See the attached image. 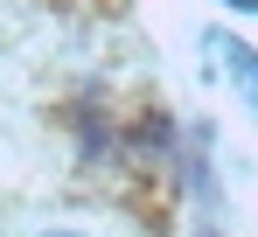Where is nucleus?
<instances>
[{
    "instance_id": "nucleus-3",
    "label": "nucleus",
    "mask_w": 258,
    "mask_h": 237,
    "mask_svg": "<svg viewBox=\"0 0 258 237\" xmlns=\"http://www.w3.org/2000/svg\"><path fill=\"white\" fill-rule=\"evenodd\" d=\"M42 237H77V230H42Z\"/></svg>"
},
{
    "instance_id": "nucleus-2",
    "label": "nucleus",
    "mask_w": 258,
    "mask_h": 237,
    "mask_svg": "<svg viewBox=\"0 0 258 237\" xmlns=\"http://www.w3.org/2000/svg\"><path fill=\"white\" fill-rule=\"evenodd\" d=\"M223 7H237V14H258V0H223Z\"/></svg>"
},
{
    "instance_id": "nucleus-1",
    "label": "nucleus",
    "mask_w": 258,
    "mask_h": 237,
    "mask_svg": "<svg viewBox=\"0 0 258 237\" xmlns=\"http://www.w3.org/2000/svg\"><path fill=\"white\" fill-rule=\"evenodd\" d=\"M203 56H210L216 77H223V84H230V91L258 112V49H251V42H237V35H223V28H216V35H203Z\"/></svg>"
}]
</instances>
